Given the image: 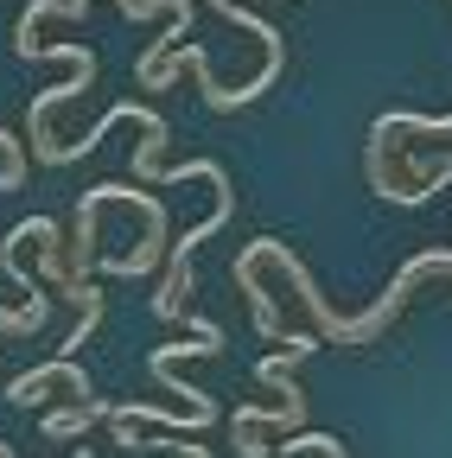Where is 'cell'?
Instances as JSON below:
<instances>
[{"instance_id": "6da1fadb", "label": "cell", "mask_w": 452, "mask_h": 458, "mask_svg": "<svg viewBox=\"0 0 452 458\" xmlns=\"http://www.w3.org/2000/svg\"><path fill=\"white\" fill-rule=\"evenodd\" d=\"M58 382H64L71 394H83V401H90V376H83L71 357H51L45 369L13 376V382H7V401H13V408H38V401H45V388H58Z\"/></svg>"}, {"instance_id": "277c9868", "label": "cell", "mask_w": 452, "mask_h": 458, "mask_svg": "<svg viewBox=\"0 0 452 458\" xmlns=\"http://www.w3.org/2000/svg\"><path fill=\"white\" fill-rule=\"evenodd\" d=\"M274 445H261V433L255 427H236V458H268Z\"/></svg>"}, {"instance_id": "3957f363", "label": "cell", "mask_w": 452, "mask_h": 458, "mask_svg": "<svg viewBox=\"0 0 452 458\" xmlns=\"http://www.w3.org/2000/svg\"><path fill=\"white\" fill-rule=\"evenodd\" d=\"M45 312H51V293H32L26 306H0V337H20V331H38L45 325Z\"/></svg>"}, {"instance_id": "7a4b0ae2", "label": "cell", "mask_w": 452, "mask_h": 458, "mask_svg": "<svg viewBox=\"0 0 452 458\" xmlns=\"http://www.w3.org/2000/svg\"><path fill=\"white\" fill-rule=\"evenodd\" d=\"M115 408L108 401H83V408H64V414H45V439H71V433H83L90 420H108Z\"/></svg>"}, {"instance_id": "5b68a950", "label": "cell", "mask_w": 452, "mask_h": 458, "mask_svg": "<svg viewBox=\"0 0 452 458\" xmlns=\"http://www.w3.org/2000/svg\"><path fill=\"white\" fill-rule=\"evenodd\" d=\"M71 7H77V13H90V0H71Z\"/></svg>"}]
</instances>
